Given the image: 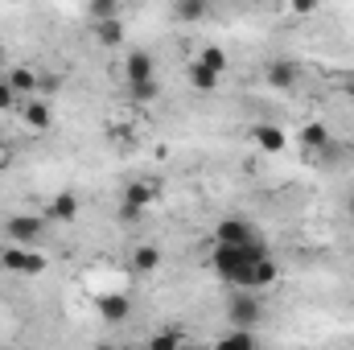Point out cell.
Instances as JSON below:
<instances>
[{
	"instance_id": "obj_25",
	"label": "cell",
	"mask_w": 354,
	"mask_h": 350,
	"mask_svg": "<svg viewBox=\"0 0 354 350\" xmlns=\"http://www.w3.org/2000/svg\"><path fill=\"white\" fill-rule=\"evenodd\" d=\"M0 268H4V248H0Z\"/></svg>"
},
{
	"instance_id": "obj_5",
	"label": "cell",
	"mask_w": 354,
	"mask_h": 350,
	"mask_svg": "<svg viewBox=\"0 0 354 350\" xmlns=\"http://www.w3.org/2000/svg\"><path fill=\"white\" fill-rule=\"evenodd\" d=\"M276 276H280V268H276V260H272V256L256 260V264H252V272H248L243 293H260V288H268V284H276Z\"/></svg>"
},
{
	"instance_id": "obj_23",
	"label": "cell",
	"mask_w": 354,
	"mask_h": 350,
	"mask_svg": "<svg viewBox=\"0 0 354 350\" xmlns=\"http://www.w3.org/2000/svg\"><path fill=\"white\" fill-rule=\"evenodd\" d=\"M12 99H17V95H12V87L0 79V111H4V107H12Z\"/></svg>"
},
{
	"instance_id": "obj_17",
	"label": "cell",
	"mask_w": 354,
	"mask_h": 350,
	"mask_svg": "<svg viewBox=\"0 0 354 350\" xmlns=\"http://www.w3.org/2000/svg\"><path fill=\"white\" fill-rule=\"evenodd\" d=\"M157 264H161V252H157L153 243H145V248L132 252V268H136V272H153Z\"/></svg>"
},
{
	"instance_id": "obj_9",
	"label": "cell",
	"mask_w": 354,
	"mask_h": 350,
	"mask_svg": "<svg viewBox=\"0 0 354 350\" xmlns=\"http://www.w3.org/2000/svg\"><path fill=\"white\" fill-rule=\"evenodd\" d=\"M50 219H58V223H75V219H79V198H75V194H58V198L50 202Z\"/></svg>"
},
{
	"instance_id": "obj_3",
	"label": "cell",
	"mask_w": 354,
	"mask_h": 350,
	"mask_svg": "<svg viewBox=\"0 0 354 350\" xmlns=\"http://www.w3.org/2000/svg\"><path fill=\"white\" fill-rule=\"evenodd\" d=\"M214 239H218V248H243V243H252V223H243V219H223V223L214 227Z\"/></svg>"
},
{
	"instance_id": "obj_15",
	"label": "cell",
	"mask_w": 354,
	"mask_h": 350,
	"mask_svg": "<svg viewBox=\"0 0 354 350\" xmlns=\"http://www.w3.org/2000/svg\"><path fill=\"white\" fill-rule=\"evenodd\" d=\"M301 140H305V149H326V145H330V128H326L322 120H313V124L301 128Z\"/></svg>"
},
{
	"instance_id": "obj_1",
	"label": "cell",
	"mask_w": 354,
	"mask_h": 350,
	"mask_svg": "<svg viewBox=\"0 0 354 350\" xmlns=\"http://www.w3.org/2000/svg\"><path fill=\"white\" fill-rule=\"evenodd\" d=\"M268 252L252 239V243H243V248H214V256H210V264H214V272L223 276V280H231V284H248V272H252V264L264 260Z\"/></svg>"
},
{
	"instance_id": "obj_18",
	"label": "cell",
	"mask_w": 354,
	"mask_h": 350,
	"mask_svg": "<svg viewBox=\"0 0 354 350\" xmlns=\"http://www.w3.org/2000/svg\"><path fill=\"white\" fill-rule=\"evenodd\" d=\"M198 66H206V71L223 75V71H227V54H223L218 46H206V50H202V58H198Z\"/></svg>"
},
{
	"instance_id": "obj_19",
	"label": "cell",
	"mask_w": 354,
	"mask_h": 350,
	"mask_svg": "<svg viewBox=\"0 0 354 350\" xmlns=\"http://www.w3.org/2000/svg\"><path fill=\"white\" fill-rule=\"evenodd\" d=\"M87 12H91V21H99V25L103 21H120V4L115 0H99V4H91Z\"/></svg>"
},
{
	"instance_id": "obj_26",
	"label": "cell",
	"mask_w": 354,
	"mask_h": 350,
	"mask_svg": "<svg viewBox=\"0 0 354 350\" xmlns=\"http://www.w3.org/2000/svg\"><path fill=\"white\" fill-rule=\"evenodd\" d=\"M351 214H354V198H351Z\"/></svg>"
},
{
	"instance_id": "obj_28",
	"label": "cell",
	"mask_w": 354,
	"mask_h": 350,
	"mask_svg": "<svg viewBox=\"0 0 354 350\" xmlns=\"http://www.w3.org/2000/svg\"><path fill=\"white\" fill-rule=\"evenodd\" d=\"M0 62H4V54H0Z\"/></svg>"
},
{
	"instance_id": "obj_14",
	"label": "cell",
	"mask_w": 354,
	"mask_h": 350,
	"mask_svg": "<svg viewBox=\"0 0 354 350\" xmlns=\"http://www.w3.org/2000/svg\"><path fill=\"white\" fill-rule=\"evenodd\" d=\"M4 83L12 87V95H29V91L37 87V75H33L29 66H12V75H8Z\"/></svg>"
},
{
	"instance_id": "obj_12",
	"label": "cell",
	"mask_w": 354,
	"mask_h": 350,
	"mask_svg": "<svg viewBox=\"0 0 354 350\" xmlns=\"http://www.w3.org/2000/svg\"><path fill=\"white\" fill-rule=\"evenodd\" d=\"M256 145H260L264 153H280V149H284V132H280L276 124H260V128H256Z\"/></svg>"
},
{
	"instance_id": "obj_6",
	"label": "cell",
	"mask_w": 354,
	"mask_h": 350,
	"mask_svg": "<svg viewBox=\"0 0 354 350\" xmlns=\"http://www.w3.org/2000/svg\"><path fill=\"white\" fill-rule=\"evenodd\" d=\"M124 71H128V83H132V87H140V83H153V54H145V50H132V54H128V62H124Z\"/></svg>"
},
{
	"instance_id": "obj_20",
	"label": "cell",
	"mask_w": 354,
	"mask_h": 350,
	"mask_svg": "<svg viewBox=\"0 0 354 350\" xmlns=\"http://www.w3.org/2000/svg\"><path fill=\"white\" fill-rule=\"evenodd\" d=\"M189 83H194V87H198V91H214V83H218V75L194 62V66H189Z\"/></svg>"
},
{
	"instance_id": "obj_4",
	"label": "cell",
	"mask_w": 354,
	"mask_h": 350,
	"mask_svg": "<svg viewBox=\"0 0 354 350\" xmlns=\"http://www.w3.org/2000/svg\"><path fill=\"white\" fill-rule=\"evenodd\" d=\"M41 231H46V223L33 219V214H12V219H8V239H12V243H33Z\"/></svg>"
},
{
	"instance_id": "obj_27",
	"label": "cell",
	"mask_w": 354,
	"mask_h": 350,
	"mask_svg": "<svg viewBox=\"0 0 354 350\" xmlns=\"http://www.w3.org/2000/svg\"><path fill=\"white\" fill-rule=\"evenodd\" d=\"M99 350H111V347H99Z\"/></svg>"
},
{
	"instance_id": "obj_2",
	"label": "cell",
	"mask_w": 354,
	"mask_h": 350,
	"mask_svg": "<svg viewBox=\"0 0 354 350\" xmlns=\"http://www.w3.org/2000/svg\"><path fill=\"white\" fill-rule=\"evenodd\" d=\"M227 317H231V326H235V330H256V322L264 317V305H260V297L239 293V297H231Z\"/></svg>"
},
{
	"instance_id": "obj_10",
	"label": "cell",
	"mask_w": 354,
	"mask_h": 350,
	"mask_svg": "<svg viewBox=\"0 0 354 350\" xmlns=\"http://www.w3.org/2000/svg\"><path fill=\"white\" fill-rule=\"evenodd\" d=\"M128 297H120V293H107V297H99V313L107 317V322H124L128 317Z\"/></svg>"
},
{
	"instance_id": "obj_22",
	"label": "cell",
	"mask_w": 354,
	"mask_h": 350,
	"mask_svg": "<svg viewBox=\"0 0 354 350\" xmlns=\"http://www.w3.org/2000/svg\"><path fill=\"white\" fill-rule=\"evenodd\" d=\"M120 37H124V25H120V21H103V25H99V42H103V46H115Z\"/></svg>"
},
{
	"instance_id": "obj_13",
	"label": "cell",
	"mask_w": 354,
	"mask_h": 350,
	"mask_svg": "<svg viewBox=\"0 0 354 350\" xmlns=\"http://www.w3.org/2000/svg\"><path fill=\"white\" fill-rule=\"evenodd\" d=\"M214 350H256V334L252 330H231L227 338H218Z\"/></svg>"
},
{
	"instance_id": "obj_16",
	"label": "cell",
	"mask_w": 354,
	"mask_h": 350,
	"mask_svg": "<svg viewBox=\"0 0 354 350\" xmlns=\"http://www.w3.org/2000/svg\"><path fill=\"white\" fill-rule=\"evenodd\" d=\"M185 342H181V330L177 326H165V330H157L153 334V342H149V350H181Z\"/></svg>"
},
{
	"instance_id": "obj_7",
	"label": "cell",
	"mask_w": 354,
	"mask_h": 350,
	"mask_svg": "<svg viewBox=\"0 0 354 350\" xmlns=\"http://www.w3.org/2000/svg\"><path fill=\"white\" fill-rule=\"evenodd\" d=\"M25 124H29V128H37V132H46V128L54 124L50 103H46V99H29V103H25Z\"/></svg>"
},
{
	"instance_id": "obj_24",
	"label": "cell",
	"mask_w": 354,
	"mask_h": 350,
	"mask_svg": "<svg viewBox=\"0 0 354 350\" xmlns=\"http://www.w3.org/2000/svg\"><path fill=\"white\" fill-rule=\"evenodd\" d=\"M132 95L136 99H153L157 95V83H140V87H132Z\"/></svg>"
},
{
	"instance_id": "obj_21",
	"label": "cell",
	"mask_w": 354,
	"mask_h": 350,
	"mask_svg": "<svg viewBox=\"0 0 354 350\" xmlns=\"http://www.w3.org/2000/svg\"><path fill=\"white\" fill-rule=\"evenodd\" d=\"M174 17L177 21H198V17H206V4L202 0H181L174 8Z\"/></svg>"
},
{
	"instance_id": "obj_8",
	"label": "cell",
	"mask_w": 354,
	"mask_h": 350,
	"mask_svg": "<svg viewBox=\"0 0 354 350\" xmlns=\"http://www.w3.org/2000/svg\"><path fill=\"white\" fill-rule=\"evenodd\" d=\"M153 198H157V185H153V181H132V185L124 190V206H132V210H145Z\"/></svg>"
},
{
	"instance_id": "obj_29",
	"label": "cell",
	"mask_w": 354,
	"mask_h": 350,
	"mask_svg": "<svg viewBox=\"0 0 354 350\" xmlns=\"http://www.w3.org/2000/svg\"><path fill=\"white\" fill-rule=\"evenodd\" d=\"M181 350H189V347H181Z\"/></svg>"
},
{
	"instance_id": "obj_11",
	"label": "cell",
	"mask_w": 354,
	"mask_h": 350,
	"mask_svg": "<svg viewBox=\"0 0 354 350\" xmlns=\"http://www.w3.org/2000/svg\"><path fill=\"white\" fill-rule=\"evenodd\" d=\"M268 83L276 91H288L297 83V66H292V62H272V66H268Z\"/></svg>"
}]
</instances>
